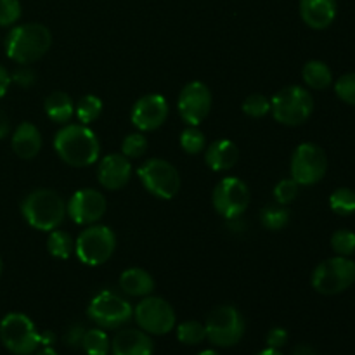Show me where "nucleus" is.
I'll return each mask as SVG.
<instances>
[{
    "label": "nucleus",
    "mask_w": 355,
    "mask_h": 355,
    "mask_svg": "<svg viewBox=\"0 0 355 355\" xmlns=\"http://www.w3.org/2000/svg\"><path fill=\"white\" fill-rule=\"evenodd\" d=\"M148 151V139L142 134H128L121 142V155L130 158H141Z\"/></svg>",
    "instance_id": "nucleus-33"
},
{
    "label": "nucleus",
    "mask_w": 355,
    "mask_h": 355,
    "mask_svg": "<svg viewBox=\"0 0 355 355\" xmlns=\"http://www.w3.org/2000/svg\"><path fill=\"white\" fill-rule=\"evenodd\" d=\"M260 220L269 231H281L290 222V210L284 205H267L260 211Z\"/></svg>",
    "instance_id": "nucleus-25"
},
{
    "label": "nucleus",
    "mask_w": 355,
    "mask_h": 355,
    "mask_svg": "<svg viewBox=\"0 0 355 355\" xmlns=\"http://www.w3.org/2000/svg\"><path fill=\"white\" fill-rule=\"evenodd\" d=\"M52 45V33L45 24L26 23L12 28L7 35V58L17 64H31L49 52Z\"/></svg>",
    "instance_id": "nucleus-2"
},
{
    "label": "nucleus",
    "mask_w": 355,
    "mask_h": 355,
    "mask_svg": "<svg viewBox=\"0 0 355 355\" xmlns=\"http://www.w3.org/2000/svg\"><path fill=\"white\" fill-rule=\"evenodd\" d=\"M54 149L59 158L69 166L83 168L97 162L101 153V144L97 135L89 128V125L73 123L55 134Z\"/></svg>",
    "instance_id": "nucleus-1"
},
{
    "label": "nucleus",
    "mask_w": 355,
    "mask_h": 355,
    "mask_svg": "<svg viewBox=\"0 0 355 355\" xmlns=\"http://www.w3.org/2000/svg\"><path fill=\"white\" fill-rule=\"evenodd\" d=\"M311 283L318 293L326 297L343 293L355 283V262L349 257L324 260L314 269Z\"/></svg>",
    "instance_id": "nucleus-5"
},
{
    "label": "nucleus",
    "mask_w": 355,
    "mask_h": 355,
    "mask_svg": "<svg viewBox=\"0 0 355 355\" xmlns=\"http://www.w3.org/2000/svg\"><path fill=\"white\" fill-rule=\"evenodd\" d=\"M255 355H283V354H281L277 349H270V347H267L266 350H262V352H259Z\"/></svg>",
    "instance_id": "nucleus-45"
},
{
    "label": "nucleus",
    "mask_w": 355,
    "mask_h": 355,
    "mask_svg": "<svg viewBox=\"0 0 355 355\" xmlns=\"http://www.w3.org/2000/svg\"><path fill=\"white\" fill-rule=\"evenodd\" d=\"M76 118L80 120L82 125H90L92 121H96L97 118L103 113V101L99 99L94 94H87L82 99L78 101V104L75 106Z\"/></svg>",
    "instance_id": "nucleus-27"
},
{
    "label": "nucleus",
    "mask_w": 355,
    "mask_h": 355,
    "mask_svg": "<svg viewBox=\"0 0 355 355\" xmlns=\"http://www.w3.org/2000/svg\"><path fill=\"white\" fill-rule=\"evenodd\" d=\"M304 82L314 90H324L333 83V73L329 66L322 61H309L302 69Z\"/></svg>",
    "instance_id": "nucleus-24"
},
{
    "label": "nucleus",
    "mask_w": 355,
    "mask_h": 355,
    "mask_svg": "<svg viewBox=\"0 0 355 355\" xmlns=\"http://www.w3.org/2000/svg\"><path fill=\"white\" fill-rule=\"evenodd\" d=\"M21 211L31 227L54 231L66 217V203L55 191L35 189L21 203Z\"/></svg>",
    "instance_id": "nucleus-3"
},
{
    "label": "nucleus",
    "mask_w": 355,
    "mask_h": 355,
    "mask_svg": "<svg viewBox=\"0 0 355 355\" xmlns=\"http://www.w3.org/2000/svg\"><path fill=\"white\" fill-rule=\"evenodd\" d=\"M9 128H10L9 118H7V114L0 110V139H3L7 134H9Z\"/></svg>",
    "instance_id": "nucleus-42"
},
{
    "label": "nucleus",
    "mask_w": 355,
    "mask_h": 355,
    "mask_svg": "<svg viewBox=\"0 0 355 355\" xmlns=\"http://www.w3.org/2000/svg\"><path fill=\"white\" fill-rule=\"evenodd\" d=\"M132 177L130 159L123 155H107L97 168V179L107 191L121 189Z\"/></svg>",
    "instance_id": "nucleus-17"
},
{
    "label": "nucleus",
    "mask_w": 355,
    "mask_h": 355,
    "mask_svg": "<svg viewBox=\"0 0 355 355\" xmlns=\"http://www.w3.org/2000/svg\"><path fill=\"white\" fill-rule=\"evenodd\" d=\"M293 355H321L315 349L309 345H300L293 350Z\"/></svg>",
    "instance_id": "nucleus-43"
},
{
    "label": "nucleus",
    "mask_w": 355,
    "mask_h": 355,
    "mask_svg": "<svg viewBox=\"0 0 355 355\" xmlns=\"http://www.w3.org/2000/svg\"><path fill=\"white\" fill-rule=\"evenodd\" d=\"M153 340L141 329H121L111 342L113 355H153Z\"/></svg>",
    "instance_id": "nucleus-19"
},
{
    "label": "nucleus",
    "mask_w": 355,
    "mask_h": 355,
    "mask_svg": "<svg viewBox=\"0 0 355 355\" xmlns=\"http://www.w3.org/2000/svg\"><path fill=\"white\" fill-rule=\"evenodd\" d=\"M207 338V329L200 321H186L177 326V340L184 345H200Z\"/></svg>",
    "instance_id": "nucleus-30"
},
{
    "label": "nucleus",
    "mask_w": 355,
    "mask_h": 355,
    "mask_svg": "<svg viewBox=\"0 0 355 355\" xmlns=\"http://www.w3.org/2000/svg\"><path fill=\"white\" fill-rule=\"evenodd\" d=\"M120 286L130 297H148L155 290V279L148 270L132 267L120 276Z\"/></svg>",
    "instance_id": "nucleus-22"
},
{
    "label": "nucleus",
    "mask_w": 355,
    "mask_h": 355,
    "mask_svg": "<svg viewBox=\"0 0 355 355\" xmlns=\"http://www.w3.org/2000/svg\"><path fill=\"white\" fill-rule=\"evenodd\" d=\"M198 355H218V352H215V350H203V352H200Z\"/></svg>",
    "instance_id": "nucleus-46"
},
{
    "label": "nucleus",
    "mask_w": 355,
    "mask_h": 355,
    "mask_svg": "<svg viewBox=\"0 0 355 355\" xmlns=\"http://www.w3.org/2000/svg\"><path fill=\"white\" fill-rule=\"evenodd\" d=\"M21 17L19 0H0V26H10Z\"/></svg>",
    "instance_id": "nucleus-37"
},
{
    "label": "nucleus",
    "mask_w": 355,
    "mask_h": 355,
    "mask_svg": "<svg viewBox=\"0 0 355 355\" xmlns=\"http://www.w3.org/2000/svg\"><path fill=\"white\" fill-rule=\"evenodd\" d=\"M106 198L99 191L80 189L69 198L66 205L69 218L78 225H92L106 214Z\"/></svg>",
    "instance_id": "nucleus-15"
},
{
    "label": "nucleus",
    "mask_w": 355,
    "mask_h": 355,
    "mask_svg": "<svg viewBox=\"0 0 355 355\" xmlns=\"http://www.w3.org/2000/svg\"><path fill=\"white\" fill-rule=\"evenodd\" d=\"M205 144H207V139L198 127H187L180 135V146L187 155H198L203 151Z\"/></svg>",
    "instance_id": "nucleus-31"
},
{
    "label": "nucleus",
    "mask_w": 355,
    "mask_h": 355,
    "mask_svg": "<svg viewBox=\"0 0 355 355\" xmlns=\"http://www.w3.org/2000/svg\"><path fill=\"white\" fill-rule=\"evenodd\" d=\"M239 149L229 139H218L211 142L205 155V162L214 172H227L238 163Z\"/></svg>",
    "instance_id": "nucleus-20"
},
{
    "label": "nucleus",
    "mask_w": 355,
    "mask_h": 355,
    "mask_svg": "<svg viewBox=\"0 0 355 355\" xmlns=\"http://www.w3.org/2000/svg\"><path fill=\"white\" fill-rule=\"evenodd\" d=\"M245 319L241 312L232 305H218L208 314L205 329H207V338L215 347H234L245 335Z\"/></svg>",
    "instance_id": "nucleus-7"
},
{
    "label": "nucleus",
    "mask_w": 355,
    "mask_h": 355,
    "mask_svg": "<svg viewBox=\"0 0 355 355\" xmlns=\"http://www.w3.org/2000/svg\"><path fill=\"white\" fill-rule=\"evenodd\" d=\"M35 355H59L58 352H55V350L54 349H52V347H44V349H42V350H38V352L37 354H35Z\"/></svg>",
    "instance_id": "nucleus-44"
},
{
    "label": "nucleus",
    "mask_w": 355,
    "mask_h": 355,
    "mask_svg": "<svg viewBox=\"0 0 355 355\" xmlns=\"http://www.w3.org/2000/svg\"><path fill=\"white\" fill-rule=\"evenodd\" d=\"M335 92L343 103L355 106V73H347V75L340 76L335 83Z\"/></svg>",
    "instance_id": "nucleus-35"
},
{
    "label": "nucleus",
    "mask_w": 355,
    "mask_h": 355,
    "mask_svg": "<svg viewBox=\"0 0 355 355\" xmlns=\"http://www.w3.org/2000/svg\"><path fill=\"white\" fill-rule=\"evenodd\" d=\"M75 245H73V239L68 232L64 231H51L47 238V252L51 253L54 259L59 260H68L71 257Z\"/></svg>",
    "instance_id": "nucleus-26"
},
{
    "label": "nucleus",
    "mask_w": 355,
    "mask_h": 355,
    "mask_svg": "<svg viewBox=\"0 0 355 355\" xmlns=\"http://www.w3.org/2000/svg\"><path fill=\"white\" fill-rule=\"evenodd\" d=\"M298 182L293 179H283L274 187V198L279 205H288L298 196Z\"/></svg>",
    "instance_id": "nucleus-36"
},
{
    "label": "nucleus",
    "mask_w": 355,
    "mask_h": 355,
    "mask_svg": "<svg viewBox=\"0 0 355 355\" xmlns=\"http://www.w3.org/2000/svg\"><path fill=\"white\" fill-rule=\"evenodd\" d=\"M288 343V331L284 328H272L267 333V347L281 350Z\"/></svg>",
    "instance_id": "nucleus-38"
},
{
    "label": "nucleus",
    "mask_w": 355,
    "mask_h": 355,
    "mask_svg": "<svg viewBox=\"0 0 355 355\" xmlns=\"http://www.w3.org/2000/svg\"><path fill=\"white\" fill-rule=\"evenodd\" d=\"M338 12L336 0H300L302 21L312 30H326Z\"/></svg>",
    "instance_id": "nucleus-18"
},
{
    "label": "nucleus",
    "mask_w": 355,
    "mask_h": 355,
    "mask_svg": "<svg viewBox=\"0 0 355 355\" xmlns=\"http://www.w3.org/2000/svg\"><path fill=\"white\" fill-rule=\"evenodd\" d=\"M10 82L17 83V85H21V87H30V85H33L35 75L26 64H23L21 68H17L16 71L10 75Z\"/></svg>",
    "instance_id": "nucleus-39"
},
{
    "label": "nucleus",
    "mask_w": 355,
    "mask_h": 355,
    "mask_svg": "<svg viewBox=\"0 0 355 355\" xmlns=\"http://www.w3.org/2000/svg\"><path fill=\"white\" fill-rule=\"evenodd\" d=\"M89 318L103 329H116L134 318V307L114 291H99L87 309Z\"/></svg>",
    "instance_id": "nucleus-9"
},
{
    "label": "nucleus",
    "mask_w": 355,
    "mask_h": 355,
    "mask_svg": "<svg viewBox=\"0 0 355 355\" xmlns=\"http://www.w3.org/2000/svg\"><path fill=\"white\" fill-rule=\"evenodd\" d=\"M179 114L189 127H198L211 110V92L205 83L191 82L179 94Z\"/></svg>",
    "instance_id": "nucleus-14"
},
{
    "label": "nucleus",
    "mask_w": 355,
    "mask_h": 355,
    "mask_svg": "<svg viewBox=\"0 0 355 355\" xmlns=\"http://www.w3.org/2000/svg\"><path fill=\"white\" fill-rule=\"evenodd\" d=\"M142 186L159 200H172L180 189V175L172 163L151 158L137 170Z\"/></svg>",
    "instance_id": "nucleus-10"
},
{
    "label": "nucleus",
    "mask_w": 355,
    "mask_h": 355,
    "mask_svg": "<svg viewBox=\"0 0 355 355\" xmlns=\"http://www.w3.org/2000/svg\"><path fill=\"white\" fill-rule=\"evenodd\" d=\"M116 248L114 232L106 225H90L78 236L75 243V253L85 266L97 267L111 259Z\"/></svg>",
    "instance_id": "nucleus-8"
},
{
    "label": "nucleus",
    "mask_w": 355,
    "mask_h": 355,
    "mask_svg": "<svg viewBox=\"0 0 355 355\" xmlns=\"http://www.w3.org/2000/svg\"><path fill=\"white\" fill-rule=\"evenodd\" d=\"M168 118V103L159 94L142 96L132 107V123L142 132H151L162 127Z\"/></svg>",
    "instance_id": "nucleus-16"
},
{
    "label": "nucleus",
    "mask_w": 355,
    "mask_h": 355,
    "mask_svg": "<svg viewBox=\"0 0 355 355\" xmlns=\"http://www.w3.org/2000/svg\"><path fill=\"white\" fill-rule=\"evenodd\" d=\"M0 274H2V260H0Z\"/></svg>",
    "instance_id": "nucleus-47"
},
{
    "label": "nucleus",
    "mask_w": 355,
    "mask_h": 355,
    "mask_svg": "<svg viewBox=\"0 0 355 355\" xmlns=\"http://www.w3.org/2000/svg\"><path fill=\"white\" fill-rule=\"evenodd\" d=\"M83 335H85V328H83L82 324L71 326V328H69L68 331H66L64 343L68 347H71V349H78V347H82Z\"/></svg>",
    "instance_id": "nucleus-40"
},
{
    "label": "nucleus",
    "mask_w": 355,
    "mask_h": 355,
    "mask_svg": "<svg viewBox=\"0 0 355 355\" xmlns=\"http://www.w3.org/2000/svg\"><path fill=\"white\" fill-rule=\"evenodd\" d=\"M331 248L338 257H350L355 253V234L349 229H340L331 236Z\"/></svg>",
    "instance_id": "nucleus-32"
},
{
    "label": "nucleus",
    "mask_w": 355,
    "mask_h": 355,
    "mask_svg": "<svg viewBox=\"0 0 355 355\" xmlns=\"http://www.w3.org/2000/svg\"><path fill=\"white\" fill-rule=\"evenodd\" d=\"M10 85V75L9 71H7L3 66H0V99H2L3 96H6L7 89H9Z\"/></svg>",
    "instance_id": "nucleus-41"
},
{
    "label": "nucleus",
    "mask_w": 355,
    "mask_h": 355,
    "mask_svg": "<svg viewBox=\"0 0 355 355\" xmlns=\"http://www.w3.org/2000/svg\"><path fill=\"white\" fill-rule=\"evenodd\" d=\"M214 208L225 220L239 218L250 205V189L238 177H225L215 186Z\"/></svg>",
    "instance_id": "nucleus-13"
},
{
    "label": "nucleus",
    "mask_w": 355,
    "mask_h": 355,
    "mask_svg": "<svg viewBox=\"0 0 355 355\" xmlns=\"http://www.w3.org/2000/svg\"><path fill=\"white\" fill-rule=\"evenodd\" d=\"M45 113L55 123H68L71 120L73 113H75V104H73L71 97L64 92H52L45 99Z\"/></svg>",
    "instance_id": "nucleus-23"
},
{
    "label": "nucleus",
    "mask_w": 355,
    "mask_h": 355,
    "mask_svg": "<svg viewBox=\"0 0 355 355\" xmlns=\"http://www.w3.org/2000/svg\"><path fill=\"white\" fill-rule=\"evenodd\" d=\"M82 349L85 350L87 355H107L111 350V342L103 329H89L83 335Z\"/></svg>",
    "instance_id": "nucleus-28"
},
{
    "label": "nucleus",
    "mask_w": 355,
    "mask_h": 355,
    "mask_svg": "<svg viewBox=\"0 0 355 355\" xmlns=\"http://www.w3.org/2000/svg\"><path fill=\"white\" fill-rule=\"evenodd\" d=\"M0 340L14 355H31L42 345V335L28 315L12 312L0 321Z\"/></svg>",
    "instance_id": "nucleus-6"
},
{
    "label": "nucleus",
    "mask_w": 355,
    "mask_h": 355,
    "mask_svg": "<svg viewBox=\"0 0 355 355\" xmlns=\"http://www.w3.org/2000/svg\"><path fill=\"white\" fill-rule=\"evenodd\" d=\"M134 315L139 328L148 335H166L175 328V311L163 298L148 295L139 302Z\"/></svg>",
    "instance_id": "nucleus-12"
},
{
    "label": "nucleus",
    "mask_w": 355,
    "mask_h": 355,
    "mask_svg": "<svg viewBox=\"0 0 355 355\" xmlns=\"http://www.w3.org/2000/svg\"><path fill=\"white\" fill-rule=\"evenodd\" d=\"M329 207L336 215H342V217L355 214V191L349 189V187L336 189L329 196Z\"/></svg>",
    "instance_id": "nucleus-29"
},
{
    "label": "nucleus",
    "mask_w": 355,
    "mask_h": 355,
    "mask_svg": "<svg viewBox=\"0 0 355 355\" xmlns=\"http://www.w3.org/2000/svg\"><path fill=\"white\" fill-rule=\"evenodd\" d=\"M328 170V156L321 146L314 142H304L298 146L291 158V179L298 186H314Z\"/></svg>",
    "instance_id": "nucleus-11"
},
{
    "label": "nucleus",
    "mask_w": 355,
    "mask_h": 355,
    "mask_svg": "<svg viewBox=\"0 0 355 355\" xmlns=\"http://www.w3.org/2000/svg\"><path fill=\"white\" fill-rule=\"evenodd\" d=\"M270 111V101L263 94H252L243 103V113L252 118H262Z\"/></svg>",
    "instance_id": "nucleus-34"
},
{
    "label": "nucleus",
    "mask_w": 355,
    "mask_h": 355,
    "mask_svg": "<svg viewBox=\"0 0 355 355\" xmlns=\"http://www.w3.org/2000/svg\"><path fill=\"white\" fill-rule=\"evenodd\" d=\"M42 149V134L33 123L23 121L14 130L12 135V151L21 159H31L40 153Z\"/></svg>",
    "instance_id": "nucleus-21"
},
{
    "label": "nucleus",
    "mask_w": 355,
    "mask_h": 355,
    "mask_svg": "<svg viewBox=\"0 0 355 355\" xmlns=\"http://www.w3.org/2000/svg\"><path fill=\"white\" fill-rule=\"evenodd\" d=\"M270 111L281 125L298 127L311 118L314 111V97L304 87H284L270 101Z\"/></svg>",
    "instance_id": "nucleus-4"
}]
</instances>
